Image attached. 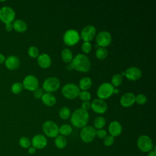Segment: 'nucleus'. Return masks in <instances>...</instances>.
<instances>
[{
	"mask_svg": "<svg viewBox=\"0 0 156 156\" xmlns=\"http://www.w3.org/2000/svg\"><path fill=\"white\" fill-rule=\"evenodd\" d=\"M23 89V86L22 83L20 82H15L12 84L11 87V91L12 93L18 94H20Z\"/></svg>",
	"mask_w": 156,
	"mask_h": 156,
	"instance_id": "32",
	"label": "nucleus"
},
{
	"mask_svg": "<svg viewBox=\"0 0 156 156\" xmlns=\"http://www.w3.org/2000/svg\"><path fill=\"white\" fill-rule=\"evenodd\" d=\"M71 115V111L67 107H63L59 110V116L61 119L65 120L68 119Z\"/></svg>",
	"mask_w": 156,
	"mask_h": 156,
	"instance_id": "30",
	"label": "nucleus"
},
{
	"mask_svg": "<svg viewBox=\"0 0 156 156\" xmlns=\"http://www.w3.org/2000/svg\"><path fill=\"white\" fill-rule=\"evenodd\" d=\"M5 29L7 32H11L13 29V23H9L5 24Z\"/></svg>",
	"mask_w": 156,
	"mask_h": 156,
	"instance_id": "41",
	"label": "nucleus"
},
{
	"mask_svg": "<svg viewBox=\"0 0 156 156\" xmlns=\"http://www.w3.org/2000/svg\"><path fill=\"white\" fill-rule=\"evenodd\" d=\"M42 129L44 135L49 138H55L59 135V127L58 125L51 120L46 121L43 123Z\"/></svg>",
	"mask_w": 156,
	"mask_h": 156,
	"instance_id": "5",
	"label": "nucleus"
},
{
	"mask_svg": "<svg viewBox=\"0 0 156 156\" xmlns=\"http://www.w3.org/2000/svg\"><path fill=\"white\" fill-rule=\"evenodd\" d=\"M96 129L91 126H86L82 128L80 132V137L82 141L85 143L91 142L96 137Z\"/></svg>",
	"mask_w": 156,
	"mask_h": 156,
	"instance_id": "9",
	"label": "nucleus"
},
{
	"mask_svg": "<svg viewBox=\"0 0 156 156\" xmlns=\"http://www.w3.org/2000/svg\"><path fill=\"white\" fill-rule=\"evenodd\" d=\"M119 102L122 107H129L135 102V95L132 92H127L121 97Z\"/></svg>",
	"mask_w": 156,
	"mask_h": 156,
	"instance_id": "18",
	"label": "nucleus"
},
{
	"mask_svg": "<svg viewBox=\"0 0 156 156\" xmlns=\"http://www.w3.org/2000/svg\"><path fill=\"white\" fill-rule=\"evenodd\" d=\"M88 121L89 113L88 111L81 108L76 109L71 116V122L77 128H83L87 126Z\"/></svg>",
	"mask_w": 156,
	"mask_h": 156,
	"instance_id": "2",
	"label": "nucleus"
},
{
	"mask_svg": "<svg viewBox=\"0 0 156 156\" xmlns=\"http://www.w3.org/2000/svg\"><path fill=\"white\" fill-rule=\"evenodd\" d=\"M108 130L110 135L115 138L119 136L121 134L122 131V127L118 121H114L111 122L108 125Z\"/></svg>",
	"mask_w": 156,
	"mask_h": 156,
	"instance_id": "19",
	"label": "nucleus"
},
{
	"mask_svg": "<svg viewBox=\"0 0 156 156\" xmlns=\"http://www.w3.org/2000/svg\"><path fill=\"white\" fill-rule=\"evenodd\" d=\"M115 87L108 82H104L102 83L97 90V96L99 99H106L110 97L113 94Z\"/></svg>",
	"mask_w": 156,
	"mask_h": 156,
	"instance_id": "8",
	"label": "nucleus"
},
{
	"mask_svg": "<svg viewBox=\"0 0 156 156\" xmlns=\"http://www.w3.org/2000/svg\"><path fill=\"white\" fill-rule=\"evenodd\" d=\"M12 23L13 29L18 32H24L27 29V23L21 19L15 20Z\"/></svg>",
	"mask_w": 156,
	"mask_h": 156,
	"instance_id": "22",
	"label": "nucleus"
},
{
	"mask_svg": "<svg viewBox=\"0 0 156 156\" xmlns=\"http://www.w3.org/2000/svg\"><path fill=\"white\" fill-rule=\"evenodd\" d=\"M122 82V76L119 74H116L113 75L111 79V84L114 87H119Z\"/></svg>",
	"mask_w": 156,
	"mask_h": 156,
	"instance_id": "29",
	"label": "nucleus"
},
{
	"mask_svg": "<svg viewBox=\"0 0 156 156\" xmlns=\"http://www.w3.org/2000/svg\"><path fill=\"white\" fill-rule=\"evenodd\" d=\"M106 124L105 119L102 116H98L94 121V127L95 129H101L105 126Z\"/></svg>",
	"mask_w": 156,
	"mask_h": 156,
	"instance_id": "27",
	"label": "nucleus"
},
{
	"mask_svg": "<svg viewBox=\"0 0 156 156\" xmlns=\"http://www.w3.org/2000/svg\"><path fill=\"white\" fill-rule=\"evenodd\" d=\"M124 76L127 79L132 81L138 80L142 76L141 69L136 66H130L124 71Z\"/></svg>",
	"mask_w": 156,
	"mask_h": 156,
	"instance_id": "16",
	"label": "nucleus"
},
{
	"mask_svg": "<svg viewBox=\"0 0 156 156\" xmlns=\"http://www.w3.org/2000/svg\"><path fill=\"white\" fill-rule=\"evenodd\" d=\"M80 37L78 32L74 29L66 30L63 35V41L65 44L69 46H72L77 44L80 40Z\"/></svg>",
	"mask_w": 156,
	"mask_h": 156,
	"instance_id": "10",
	"label": "nucleus"
},
{
	"mask_svg": "<svg viewBox=\"0 0 156 156\" xmlns=\"http://www.w3.org/2000/svg\"><path fill=\"white\" fill-rule=\"evenodd\" d=\"M107 135V132L103 129L96 130V136L98 137L100 139H104Z\"/></svg>",
	"mask_w": 156,
	"mask_h": 156,
	"instance_id": "38",
	"label": "nucleus"
},
{
	"mask_svg": "<svg viewBox=\"0 0 156 156\" xmlns=\"http://www.w3.org/2000/svg\"><path fill=\"white\" fill-rule=\"evenodd\" d=\"M27 53L30 57L37 58L38 56L39 55V50L36 46H32L28 48Z\"/></svg>",
	"mask_w": 156,
	"mask_h": 156,
	"instance_id": "33",
	"label": "nucleus"
},
{
	"mask_svg": "<svg viewBox=\"0 0 156 156\" xmlns=\"http://www.w3.org/2000/svg\"><path fill=\"white\" fill-rule=\"evenodd\" d=\"M147 156H156V151L155 149L154 148L153 150L151 151L150 152H147Z\"/></svg>",
	"mask_w": 156,
	"mask_h": 156,
	"instance_id": "43",
	"label": "nucleus"
},
{
	"mask_svg": "<svg viewBox=\"0 0 156 156\" xmlns=\"http://www.w3.org/2000/svg\"><path fill=\"white\" fill-rule=\"evenodd\" d=\"M42 102L49 107H52L56 103L55 96L51 93H45L43 94L41 98Z\"/></svg>",
	"mask_w": 156,
	"mask_h": 156,
	"instance_id": "21",
	"label": "nucleus"
},
{
	"mask_svg": "<svg viewBox=\"0 0 156 156\" xmlns=\"http://www.w3.org/2000/svg\"><path fill=\"white\" fill-rule=\"evenodd\" d=\"M60 86V82L56 77H49L46 79L43 84L42 89L46 93H52L57 91Z\"/></svg>",
	"mask_w": 156,
	"mask_h": 156,
	"instance_id": "7",
	"label": "nucleus"
},
{
	"mask_svg": "<svg viewBox=\"0 0 156 156\" xmlns=\"http://www.w3.org/2000/svg\"><path fill=\"white\" fill-rule=\"evenodd\" d=\"M37 61L39 66H40L42 68H49L51 66L52 62L50 56L46 53L39 54V55L37 57Z\"/></svg>",
	"mask_w": 156,
	"mask_h": 156,
	"instance_id": "20",
	"label": "nucleus"
},
{
	"mask_svg": "<svg viewBox=\"0 0 156 156\" xmlns=\"http://www.w3.org/2000/svg\"><path fill=\"white\" fill-rule=\"evenodd\" d=\"M112 35L107 31H101L96 36L97 44L102 48H105L110 45L112 42Z\"/></svg>",
	"mask_w": 156,
	"mask_h": 156,
	"instance_id": "12",
	"label": "nucleus"
},
{
	"mask_svg": "<svg viewBox=\"0 0 156 156\" xmlns=\"http://www.w3.org/2000/svg\"><path fill=\"white\" fill-rule=\"evenodd\" d=\"M96 57L99 60L105 59L108 55V51L105 48L100 47L96 51Z\"/></svg>",
	"mask_w": 156,
	"mask_h": 156,
	"instance_id": "28",
	"label": "nucleus"
},
{
	"mask_svg": "<svg viewBox=\"0 0 156 156\" xmlns=\"http://www.w3.org/2000/svg\"><path fill=\"white\" fill-rule=\"evenodd\" d=\"M67 143L68 141L66 137L61 135H58L54 140L55 145L59 149H64L66 146Z\"/></svg>",
	"mask_w": 156,
	"mask_h": 156,
	"instance_id": "24",
	"label": "nucleus"
},
{
	"mask_svg": "<svg viewBox=\"0 0 156 156\" xmlns=\"http://www.w3.org/2000/svg\"><path fill=\"white\" fill-rule=\"evenodd\" d=\"M73 132V128L72 127L68 124H65L62 125L59 127V133L61 135H63L64 136L69 135Z\"/></svg>",
	"mask_w": 156,
	"mask_h": 156,
	"instance_id": "26",
	"label": "nucleus"
},
{
	"mask_svg": "<svg viewBox=\"0 0 156 156\" xmlns=\"http://www.w3.org/2000/svg\"><path fill=\"white\" fill-rule=\"evenodd\" d=\"M61 57L62 60L65 63H71L73 58V53L68 48H65L62 51Z\"/></svg>",
	"mask_w": 156,
	"mask_h": 156,
	"instance_id": "25",
	"label": "nucleus"
},
{
	"mask_svg": "<svg viewBox=\"0 0 156 156\" xmlns=\"http://www.w3.org/2000/svg\"><path fill=\"white\" fill-rule=\"evenodd\" d=\"M5 67L10 70H15L18 68L20 65V60L16 55H9L5 58L4 62Z\"/></svg>",
	"mask_w": 156,
	"mask_h": 156,
	"instance_id": "17",
	"label": "nucleus"
},
{
	"mask_svg": "<svg viewBox=\"0 0 156 156\" xmlns=\"http://www.w3.org/2000/svg\"><path fill=\"white\" fill-rule=\"evenodd\" d=\"M48 140L43 134H37L33 136L31 140V144L36 149H43L47 146Z\"/></svg>",
	"mask_w": 156,
	"mask_h": 156,
	"instance_id": "15",
	"label": "nucleus"
},
{
	"mask_svg": "<svg viewBox=\"0 0 156 156\" xmlns=\"http://www.w3.org/2000/svg\"><path fill=\"white\" fill-rule=\"evenodd\" d=\"M72 69L79 72H88L91 68V62L88 57L83 54H78L73 57L69 64Z\"/></svg>",
	"mask_w": 156,
	"mask_h": 156,
	"instance_id": "1",
	"label": "nucleus"
},
{
	"mask_svg": "<svg viewBox=\"0 0 156 156\" xmlns=\"http://www.w3.org/2000/svg\"><path fill=\"white\" fill-rule=\"evenodd\" d=\"M115 142V138L112 136H111L110 135H107L104 138V144L107 146V147H109L111 146Z\"/></svg>",
	"mask_w": 156,
	"mask_h": 156,
	"instance_id": "35",
	"label": "nucleus"
},
{
	"mask_svg": "<svg viewBox=\"0 0 156 156\" xmlns=\"http://www.w3.org/2000/svg\"><path fill=\"white\" fill-rule=\"evenodd\" d=\"M5 60V56L2 54L0 53V64H2L3 63H4Z\"/></svg>",
	"mask_w": 156,
	"mask_h": 156,
	"instance_id": "44",
	"label": "nucleus"
},
{
	"mask_svg": "<svg viewBox=\"0 0 156 156\" xmlns=\"http://www.w3.org/2000/svg\"><path fill=\"white\" fill-rule=\"evenodd\" d=\"M136 145L138 149L143 152H149L154 149L153 141L146 135H141L138 138Z\"/></svg>",
	"mask_w": 156,
	"mask_h": 156,
	"instance_id": "3",
	"label": "nucleus"
},
{
	"mask_svg": "<svg viewBox=\"0 0 156 156\" xmlns=\"http://www.w3.org/2000/svg\"><path fill=\"white\" fill-rule=\"evenodd\" d=\"M81 49L84 53L88 54L91 51V49H92L91 44L90 42H84L81 46Z\"/></svg>",
	"mask_w": 156,
	"mask_h": 156,
	"instance_id": "37",
	"label": "nucleus"
},
{
	"mask_svg": "<svg viewBox=\"0 0 156 156\" xmlns=\"http://www.w3.org/2000/svg\"><path fill=\"white\" fill-rule=\"evenodd\" d=\"M147 101L146 96L143 94H138L137 96H135V102L140 105H143L145 104Z\"/></svg>",
	"mask_w": 156,
	"mask_h": 156,
	"instance_id": "36",
	"label": "nucleus"
},
{
	"mask_svg": "<svg viewBox=\"0 0 156 156\" xmlns=\"http://www.w3.org/2000/svg\"><path fill=\"white\" fill-rule=\"evenodd\" d=\"M91 108L94 112L98 114H103L107 110L108 106L104 100L95 99L91 103Z\"/></svg>",
	"mask_w": 156,
	"mask_h": 156,
	"instance_id": "14",
	"label": "nucleus"
},
{
	"mask_svg": "<svg viewBox=\"0 0 156 156\" xmlns=\"http://www.w3.org/2000/svg\"><path fill=\"white\" fill-rule=\"evenodd\" d=\"M15 10L9 6H3L0 9V21L4 24L13 23L15 19Z\"/></svg>",
	"mask_w": 156,
	"mask_h": 156,
	"instance_id": "6",
	"label": "nucleus"
},
{
	"mask_svg": "<svg viewBox=\"0 0 156 156\" xmlns=\"http://www.w3.org/2000/svg\"><path fill=\"white\" fill-rule=\"evenodd\" d=\"M36 150L37 149L34 147L31 146L28 148V152L30 155H34L36 152Z\"/></svg>",
	"mask_w": 156,
	"mask_h": 156,
	"instance_id": "42",
	"label": "nucleus"
},
{
	"mask_svg": "<svg viewBox=\"0 0 156 156\" xmlns=\"http://www.w3.org/2000/svg\"><path fill=\"white\" fill-rule=\"evenodd\" d=\"M96 34V29L92 25H88L83 28L80 32V38L84 42H90L95 37Z\"/></svg>",
	"mask_w": 156,
	"mask_h": 156,
	"instance_id": "13",
	"label": "nucleus"
},
{
	"mask_svg": "<svg viewBox=\"0 0 156 156\" xmlns=\"http://www.w3.org/2000/svg\"><path fill=\"white\" fill-rule=\"evenodd\" d=\"M44 94V91L41 88H38L34 91V96L36 99H41Z\"/></svg>",
	"mask_w": 156,
	"mask_h": 156,
	"instance_id": "39",
	"label": "nucleus"
},
{
	"mask_svg": "<svg viewBox=\"0 0 156 156\" xmlns=\"http://www.w3.org/2000/svg\"><path fill=\"white\" fill-rule=\"evenodd\" d=\"M22 85L26 90L34 91L39 88V82L38 79L33 75H28L24 77Z\"/></svg>",
	"mask_w": 156,
	"mask_h": 156,
	"instance_id": "11",
	"label": "nucleus"
},
{
	"mask_svg": "<svg viewBox=\"0 0 156 156\" xmlns=\"http://www.w3.org/2000/svg\"><path fill=\"white\" fill-rule=\"evenodd\" d=\"M80 91L78 85L73 83H66L62 88L63 96L68 99H73L78 97Z\"/></svg>",
	"mask_w": 156,
	"mask_h": 156,
	"instance_id": "4",
	"label": "nucleus"
},
{
	"mask_svg": "<svg viewBox=\"0 0 156 156\" xmlns=\"http://www.w3.org/2000/svg\"><path fill=\"white\" fill-rule=\"evenodd\" d=\"M79 98L83 101H89L91 99V94L88 91H80L79 96Z\"/></svg>",
	"mask_w": 156,
	"mask_h": 156,
	"instance_id": "34",
	"label": "nucleus"
},
{
	"mask_svg": "<svg viewBox=\"0 0 156 156\" xmlns=\"http://www.w3.org/2000/svg\"><path fill=\"white\" fill-rule=\"evenodd\" d=\"M119 92V90L117 89V88H114V90H113V93L114 94H118Z\"/></svg>",
	"mask_w": 156,
	"mask_h": 156,
	"instance_id": "45",
	"label": "nucleus"
},
{
	"mask_svg": "<svg viewBox=\"0 0 156 156\" xmlns=\"http://www.w3.org/2000/svg\"><path fill=\"white\" fill-rule=\"evenodd\" d=\"M81 108L88 111L89 109L91 108V102H90L89 101L83 102L81 104Z\"/></svg>",
	"mask_w": 156,
	"mask_h": 156,
	"instance_id": "40",
	"label": "nucleus"
},
{
	"mask_svg": "<svg viewBox=\"0 0 156 156\" xmlns=\"http://www.w3.org/2000/svg\"><path fill=\"white\" fill-rule=\"evenodd\" d=\"M92 85V80L88 77H82L79 82V88L82 91H87L90 89Z\"/></svg>",
	"mask_w": 156,
	"mask_h": 156,
	"instance_id": "23",
	"label": "nucleus"
},
{
	"mask_svg": "<svg viewBox=\"0 0 156 156\" xmlns=\"http://www.w3.org/2000/svg\"><path fill=\"white\" fill-rule=\"evenodd\" d=\"M18 143L21 147L24 149L29 148L32 146L31 140L27 136H21L19 140Z\"/></svg>",
	"mask_w": 156,
	"mask_h": 156,
	"instance_id": "31",
	"label": "nucleus"
}]
</instances>
